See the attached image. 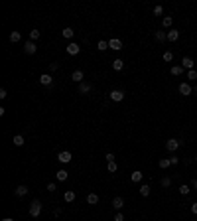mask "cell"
Segmentation results:
<instances>
[{
	"label": "cell",
	"instance_id": "cell-1",
	"mask_svg": "<svg viewBox=\"0 0 197 221\" xmlns=\"http://www.w3.org/2000/svg\"><path fill=\"white\" fill-rule=\"evenodd\" d=\"M40 213H41V203L38 201V199H34V201L30 203V215L32 217H38Z\"/></svg>",
	"mask_w": 197,
	"mask_h": 221
},
{
	"label": "cell",
	"instance_id": "cell-2",
	"mask_svg": "<svg viewBox=\"0 0 197 221\" xmlns=\"http://www.w3.org/2000/svg\"><path fill=\"white\" fill-rule=\"evenodd\" d=\"M179 146H182V142H179L178 138H169L168 142H166V148H168V152H175Z\"/></svg>",
	"mask_w": 197,
	"mask_h": 221
},
{
	"label": "cell",
	"instance_id": "cell-3",
	"mask_svg": "<svg viewBox=\"0 0 197 221\" xmlns=\"http://www.w3.org/2000/svg\"><path fill=\"white\" fill-rule=\"evenodd\" d=\"M24 51L28 53V55H34V53L38 51V46H36V42H26V46H24Z\"/></svg>",
	"mask_w": 197,
	"mask_h": 221
},
{
	"label": "cell",
	"instance_id": "cell-4",
	"mask_svg": "<svg viewBox=\"0 0 197 221\" xmlns=\"http://www.w3.org/2000/svg\"><path fill=\"white\" fill-rule=\"evenodd\" d=\"M110 99L116 101V103H120L122 99H124V91H120V89H114V91H110Z\"/></svg>",
	"mask_w": 197,
	"mask_h": 221
},
{
	"label": "cell",
	"instance_id": "cell-5",
	"mask_svg": "<svg viewBox=\"0 0 197 221\" xmlns=\"http://www.w3.org/2000/svg\"><path fill=\"white\" fill-rule=\"evenodd\" d=\"M93 91V85L91 83H79V95H87V93H91Z\"/></svg>",
	"mask_w": 197,
	"mask_h": 221
},
{
	"label": "cell",
	"instance_id": "cell-6",
	"mask_svg": "<svg viewBox=\"0 0 197 221\" xmlns=\"http://www.w3.org/2000/svg\"><path fill=\"white\" fill-rule=\"evenodd\" d=\"M57 160H59L61 164H67V162H71V152L63 150V152H59V154H57Z\"/></svg>",
	"mask_w": 197,
	"mask_h": 221
},
{
	"label": "cell",
	"instance_id": "cell-7",
	"mask_svg": "<svg viewBox=\"0 0 197 221\" xmlns=\"http://www.w3.org/2000/svg\"><path fill=\"white\" fill-rule=\"evenodd\" d=\"M109 47H110V50H114V51H118V50H122V42L118 40V38H113V40L109 42Z\"/></svg>",
	"mask_w": 197,
	"mask_h": 221
},
{
	"label": "cell",
	"instance_id": "cell-8",
	"mask_svg": "<svg viewBox=\"0 0 197 221\" xmlns=\"http://www.w3.org/2000/svg\"><path fill=\"white\" fill-rule=\"evenodd\" d=\"M40 83L44 85V87H51V83H53V77H51V75H47V73H44V75L40 77Z\"/></svg>",
	"mask_w": 197,
	"mask_h": 221
},
{
	"label": "cell",
	"instance_id": "cell-9",
	"mask_svg": "<svg viewBox=\"0 0 197 221\" xmlns=\"http://www.w3.org/2000/svg\"><path fill=\"white\" fill-rule=\"evenodd\" d=\"M193 65H195V61H193L191 57H183V59H182V67L187 69V71H191V69H193Z\"/></svg>",
	"mask_w": 197,
	"mask_h": 221
},
{
	"label": "cell",
	"instance_id": "cell-10",
	"mask_svg": "<svg viewBox=\"0 0 197 221\" xmlns=\"http://www.w3.org/2000/svg\"><path fill=\"white\" fill-rule=\"evenodd\" d=\"M79 51H81V47H79L75 42H71V44L67 46V53H69V55H77Z\"/></svg>",
	"mask_w": 197,
	"mask_h": 221
},
{
	"label": "cell",
	"instance_id": "cell-11",
	"mask_svg": "<svg viewBox=\"0 0 197 221\" xmlns=\"http://www.w3.org/2000/svg\"><path fill=\"white\" fill-rule=\"evenodd\" d=\"M83 77H85V73L81 71V69H75L73 75H71V79H73L75 83H83Z\"/></svg>",
	"mask_w": 197,
	"mask_h": 221
},
{
	"label": "cell",
	"instance_id": "cell-12",
	"mask_svg": "<svg viewBox=\"0 0 197 221\" xmlns=\"http://www.w3.org/2000/svg\"><path fill=\"white\" fill-rule=\"evenodd\" d=\"M179 93L187 97V95L193 93V89H191V85H189V83H182V85H179Z\"/></svg>",
	"mask_w": 197,
	"mask_h": 221
},
{
	"label": "cell",
	"instance_id": "cell-13",
	"mask_svg": "<svg viewBox=\"0 0 197 221\" xmlns=\"http://www.w3.org/2000/svg\"><path fill=\"white\" fill-rule=\"evenodd\" d=\"M142 178H144V174H142L140 170H134V172L130 174V180L134 182V184H138V182H142Z\"/></svg>",
	"mask_w": 197,
	"mask_h": 221
},
{
	"label": "cell",
	"instance_id": "cell-14",
	"mask_svg": "<svg viewBox=\"0 0 197 221\" xmlns=\"http://www.w3.org/2000/svg\"><path fill=\"white\" fill-rule=\"evenodd\" d=\"M113 207H114V209H122V207H124V199H122L120 196H116V197L113 199Z\"/></svg>",
	"mask_w": 197,
	"mask_h": 221
},
{
	"label": "cell",
	"instance_id": "cell-15",
	"mask_svg": "<svg viewBox=\"0 0 197 221\" xmlns=\"http://www.w3.org/2000/svg\"><path fill=\"white\" fill-rule=\"evenodd\" d=\"M14 192H16V196H18V197H24L26 193H28V186H24V184H22V186H18V188H16Z\"/></svg>",
	"mask_w": 197,
	"mask_h": 221
},
{
	"label": "cell",
	"instance_id": "cell-16",
	"mask_svg": "<svg viewBox=\"0 0 197 221\" xmlns=\"http://www.w3.org/2000/svg\"><path fill=\"white\" fill-rule=\"evenodd\" d=\"M168 40L169 42H178L179 40V30H169L168 32Z\"/></svg>",
	"mask_w": 197,
	"mask_h": 221
},
{
	"label": "cell",
	"instance_id": "cell-17",
	"mask_svg": "<svg viewBox=\"0 0 197 221\" xmlns=\"http://www.w3.org/2000/svg\"><path fill=\"white\" fill-rule=\"evenodd\" d=\"M87 203H89V206H97V203H99V196H97V193H89V196H87Z\"/></svg>",
	"mask_w": 197,
	"mask_h": 221
},
{
	"label": "cell",
	"instance_id": "cell-18",
	"mask_svg": "<svg viewBox=\"0 0 197 221\" xmlns=\"http://www.w3.org/2000/svg\"><path fill=\"white\" fill-rule=\"evenodd\" d=\"M154 38H156V42H166L168 34H166V32H154Z\"/></svg>",
	"mask_w": 197,
	"mask_h": 221
},
{
	"label": "cell",
	"instance_id": "cell-19",
	"mask_svg": "<svg viewBox=\"0 0 197 221\" xmlns=\"http://www.w3.org/2000/svg\"><path fill=\"white\" fill-rule=\"evenodd\" d=\"M12 142H14V146H24V136L22 134H16L12 138Z\"/></svg>",
	"mask_w": 197,
	"mask_h": 221
},
{
	"label": "cell",
	"instance_id": "cell-20",
	"mask_svg": "<svg viewBox=\"0 0 197 221\" xmlns=\"http://www.w3.org/2000/svg\"><path fill=\"white\" fill-rule=\"evenodd\" d=\"M20 40H22V34H20V32H12V34H10V42H12V44H18Z\"/></svg>",
	"mask_w": 197,
	"mask_h": 221
},
{
	"label": "cell",
	"instance_id": "cell-21",
	"mask_svg": "<svg viewBox=\"0 0 197 221\" xmlns=\"http://www.w3.org/2000/svg\"><path fill=\"white\" fill-rule=\"evenodd\" d=\"M122 67H124L122 59H114V61H113V69H114V71H122Z\"/></svg>",
	"mask_w": 197,
	"mask_h": 221
},
{
	"label": "cell",
	"instance_id": "cell-22",
	"mask_svg": "<svg viewBox=\"0 0 197 221\" xmlns=\"http://www.w3.org/2000/svg\"><path fill=\"white\" fill-rule=\"evenodd\" d=\"M150 190H152V188L148 186V184H142V186H140V196H144V197L150 196Z\"/></svg>",
	"mask_w": 197,
	"mask_h": 221
},
{
	"label": "cell",
	"instance_id": "cell-23",
	"mask_svg": "<svg viewBox=\"0 0 197 221\" xmlns=\"http://www.w3.org/2000/svg\"><path fill=\"white\" fill-rule=\"evenodd\" d=\"M63 199H65L67 203H71L73 199H75V192H73V190H69V192H65V196H63Z\"/></svg>",
	"mask_w": 197,
	"mask_h": 221
},
{
	"label": "cell",
	"instance_id": "cell-24",
	"mask_svg": "<svg viewBox=\"0 0 197 221\" xmlns=\"http://www.w3.org/2000/svg\"><path fill=\"white\" fill-rule=\"evenodd\" d=\"M162 24H164V28H172V24H173V18H172V16H164Z\"/></svg>",
	"mask_w": 197,
	"mask_h": 221
},
{
	"label": "cell",
	"instance_id": "cell-25",
	"mask_svg": "<svg viewBox=\"0 0 197 221\" xmlns=\"http://www.w3.org/2000/svg\"><path fill=\"white\" fill-rule=\"evenodd\" d=\"M55 176H57V180H59V182H65L69 174H67V170H59V172H57Z\"/></svg>",
	"mask_w": 197,
	"mask_h": 221
},
{
	"label": "cell",
	"instance_id": "cell-26",
	"mask_svg": "<svg viewBox=\"0 0 197 221\" xmlns=\"http://www.w3.org/2000/svg\"><path fill=\"white\" fill-rule=\"evenodd\" d=\"M169 71H172V75H182L183 67H182V65H172V69H169Z\"/></svg>",
	"mask_w": 197,
	"mask_h": 221
},
{
	"label": "cell",
	"instance_id": "cell-27",
	"mask_svg": "<svg viewBox=\"0 0 197 221\" xmlns=\"http://www.w3.org/2000/svg\"><path fill=\"white\" fill-rule=\"evenodd\" d=\"M169 164H172V162H169V158H162V160L158 162L160 168H169Z\"/></svg>",
	"mask_w": 197,
	"mask_h": 221
},
{
	"label": "cell",
	"instance_id": "cell-28",
	"mask_svg": "<svg viewBox=\"0 0 197 221\" xmlns=\"http://www.w3.org/2000/svg\"><path fill=\"white\" fill-rule=\"evenodd\" d=\"M40 36H41V34H40V30H32V32H30V40H32V42H36Z\"/></svg>",
	"mask_w": 197,
	"mask_h": 221
},
{
	"label": "cell",
	"instance_id": "cell-29",
	"mask_svg": "<svg viewBox=\"0 0 197 221\" xmlns=\"http://www.w3.org/2000/svg\"><path fill=\"white\" fill-rule=\"evenodd\" d=\"M179 193H182V196H189V186L187 184L179 186Z\"/></svg>",
	"mask_w": 197,
	"mask_h": 221
},
{
	"label": "cell",
	"instance_id": "cell-30",
	"mask_svg": "<svg viewBox=\"0 0 197 221\" xmlns=\"http://www.w3.org/2000/svg\"><path fill=\"white\" fill-rule=\"evenodd\" d=\"M73 28H63V38H73Z\"/></svg>",
	"mask_w": 197,
	"mask_h": 221
},
{
	"label": "cell",
	"instance_id": "cell-31",
	"mask_svg": "<svg viewBox=\"0 0 197 221\" xmlns=\"http://www.w3.org/2000/svg\"><path fill=\"white\" fill-rule=\"evenodd\" d=\"M164 61L172 63V61H173V53H172V51H166V53H164Z\"/></svg>",
	"mask_w": 197,
	"mask_h": 221
},
{
	"label": "cell",
	"instance_id": "cell-32",
	"mask_svg": "<svg viewBox=\"0 0 197 221\" xmlns=\"http://www.w3.org/2000/svg\"><path fill=\"white\" fill-rule=\"evenodd\" d=\"M106 170L113 174V172H116V162H106Z\"/></svg>",
	"mask_w": 197,
	"mask_h": 221
},
{
	"label": "cell",
	"instance_id": "cell-33",
	"mask_svg": "<svg viewBox=\"0 0 197 221\" xmlns=\"http://www.w3.org/2000/svg\"><path fill=\"white\" fill-rule=\"evenodd\" d=\"M106 47H109V44H106V42H103V40H101L99 44H97V50H101V51H105Z\"/></svg>",
	"mask_w": 197,
	"mask_h": 221
},
{
	"label": "cell",
	"instance_id": "cell-34",
	"mask_svg": "<svg viewBox=\"0 0 197 221\" xmlns=\"http://www.w3.org/2000/svg\"><path fill=\"white\" fill-rule=\"evenodd\" d=\"M162 186H164V188L172 186V178H162Z\"/></svg>",
	"mask_w": 197,
	"mask_h": 221
},
{
	"label": "cell",
	"instance_id": "cell-35",
	"mask_svg": "<svg viewBox=\"0 0 197 221\" xmlns=\"http://www.w3.org/2000/svg\"><path fill=\"white\" fill-rule=\"evenodd\" d=\"M187 79H197V71H195V69L187 71Z\"/></svg>",
	"mask_w": 197,
	"mask_h": 221
},
{
	"label": "cell",
	"instance_id": "cell-36",
	"mask_svg": "<svg viewBox=\"0 0 197 221\" xmlns=\"http://www.w3.org/2000/svg\"><path fill=\"white\" fill-rule=\"evenodd\" d=\"M162 12H164L162 6H154V14H156V16H162Z\"/></svg>",
	"mask_w": 197,
	"mask_h": 221
},
{
	"label": "cell",
	"instance_id": "cell-37",
	"mask_svg": "<svg viewBox=\"0 0 197 221\" xmlns=\"http://www.w3.org/2000/svg\"><path fill=\"white\" fill-rule=\"evenodd\" d=\"M57 69H59V63H55V61L49 63V71H57Z\"/></svg>",
	"mask_w": 197,
	"mask_h": 221
},
{
	"label": "cell",
	"instance_id": "cell-38",
	"mask_svg": "<svg viewBox=\"0 0 197 221\" xmlns=\"http://www.w3.org/2000/svg\"><path fill=\"white\" fill-rule=\"evenodd\" d=\"M105 158H106V162H114V154H113V152H109Z\"/></svg>",
	"mask_w": 197,
	"mask_h": 221
},
{
	"label": "cell",
	"instance_id": "cell-39",
	"mask_svg": "<svg viewBox=\"0 0 197 221\" xmlns=\"http://www.w3.org/2000/svg\"><path fill=\"white\" fill-rule=\"evenodd\" d=\"M55 190H57V186L53 184V182H51V184H47V192H55Z\"/></svg>",
	"mask_w": 197,
	"mask_h": 221
},
{
	"label": "cell",
	"instance_id": "cell-40",
	"mask_svg": "<svg viewBox=\"0 0 197 221\" xmlns=\"http://www.w3.org/2000/svg\"><path fill=\"white\" fill-rule=\"evenodd\" d=\"M114 221H124V215H122V213H116V215H114Z\"/></svg>",
	"mask_w": 197,
	"mask_h": 221
},
{
	"label": "cell",
	"instance_id": "cell-41",
	"mask_svg": "<svg viewBox=\"0 0 197 221\" xmlns=\"http://www.w3.org/2000/svg\"><path fill=\"white\" fill-rule=\"evenodd\" d=\"M191 213H195V215H197V201H195V203H191Z\"/></svg>",
	"mask_w": 197,
	"mask_h": 221
},
{
	"label": "cell",
	"instance_id": "cell-42",
	"mask_svg": "<svg viewBox=\"0 0 197 221\" xmlns=\"http://www.w3.org/2000/svg\"><path fill=\"white\" fill-rule=\"evenodd\" d=\"M6 95H8L6 89H0V99H6Z\"/></svg>",
	"mask_w": 197,
	"mask_h": 221
},
{
	"label": "cell",
	"instance_id": "cell-43",
	"mask_svg": "<svg viewBox=\"0 0 197 221\" xmlns=\"http://www.w3.org/2000/svg\"><path fill=\"white\" fill-rule=\"evenodd\" d=\"M169 162H172V164H178L179 158H178V156H172V158H169Z\"/></svg>",
	"mask_w": 197,
	"mask_h": 221
},
{
	"label": "cell",
	"instance_id": "cell-44",
	"mask_svg": "<svg viewBox=\"0 0 197 221\" xmlns=\"http://www.w3.org/2000/svg\"><path fill=\"white\" fill-rule=\"evenodd\" d=\"M2 221H14V219H12V217H4Z\"/></svg>",
	"mask_w": 197,
	"mask_h": 221
},
{
	"label": "cell",
	"instance_id": "cell-45",
	"mask_svg": "<svg viewBox=\"0 0 197 221\" xmlns=\"http://www.w3.org/2000/svg\"><path fill=\"white\" fill-rule=\"evenodd\" d=\"M193 93H195V95H197V87H195V89H193Z\"/></svg>",
	"mask_w": 197,
	"mask_h": 221
},
{
	"label": "cell",
	"instance_id": "cell-46",
	"mask_svg": "<svg viewBox=\"0 0 197 221\" xmlns=\"http://www.w3.org/2000/svg\"><path fill=\"white\" fill-rule=\"evenodd\" d=\"M193 186H195V188H197V180H195V182H193Z\"/></svg>",
	"mask_w": 197,
	"mask_h": 221
},
{
	"label": "cell",
	"instance_id": "cell-47",
	"mask_svg": "<svg viewBox=\"0 0 197 221\" xmlns=\"http://www.w3.org/2000/svg\"><path fill=\"white\" fill-rule=\"evenodd\" d=\"M195 162H197V156H195Z\"/></svg>",
	"mask_w": 197,
	"mask_h": 221
}]
</instances>
